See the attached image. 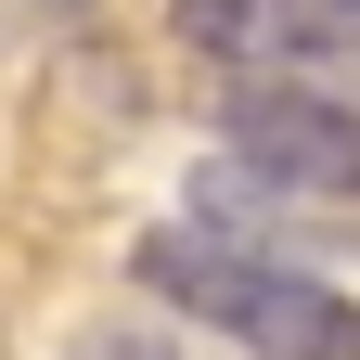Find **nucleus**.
Returning a JSON list of instances; mask_svg holds the SVG:
<instances>
[{
	"label": "nucleus",
	"mask_w": 360,
	"mask_h": 360,
	"mask_svg": "<svg viewBox=\"0 0 360 360\" xmlns=\"http://www.w3.org/2000/svg\"><path fill=\"white\" fill-rule=\"evenodd\" d=\"M142 283L167 309H193V322H219L232 347H257V360H360V309L322 283V270H296V257H270L245 232H219V219L155 232L142 245Z\"/></svg>",
	"instance_id": "nucleus-1"
},
{
	"label": "nucleus",
	"mask_w": 360,
	"mask_h": 360,
	"mask_svg": "<svg viewBox=\"0 0 360 360\" xmlns=\"http://www.w3.org/2000/svg\"><path fill=\"white\" fill-rule=\"evenodd\" d=\"M0 13H13V26H77L90 0H0Z\"/></svg>",
	"instance_id": "nucleus-3"
},
{
	"label": "nucleus",
	"mask_w": 360,
	"mask_h": 360,
	"mask_svg": "<svg viewBox=\"0 0 360 360\" xmlns=\"http://www.w3.org/2000/svg\"><path fill=\"white\" fill-rule=\"evenodd\" d=\"M232 155L270 180V193L360 206V103L322 90V77H245L232 90Z\"/></svg>",
	"instance_id": "nucleus-2"
}]
</instances>
